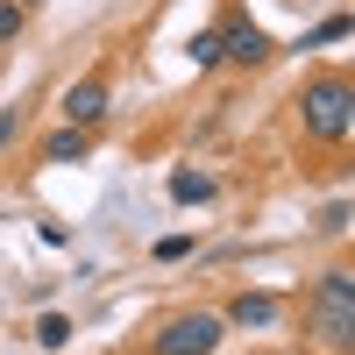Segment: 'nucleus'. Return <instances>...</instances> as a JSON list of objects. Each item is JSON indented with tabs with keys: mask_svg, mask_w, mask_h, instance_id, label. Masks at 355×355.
Returning <instances> with one entry per match:
<instances>
[{
	"mask_svg": "<svg viewBox=\"0 0 355 355\" xmlns=\"http://www.w3.org/2000/svg\"><path fill=\"white\" fill-rule=\"evenodd\" d=\"M306 327H313L320 348H334V355L355 348V270H348V263H334V270L313 284V299H306Z\"/></svg>",
	"mask_w": 355,
	"mask_h": 355,
	"instance_id": "f257e3e1",
	"label": "nucleus"
},
{
	"mask_svg": "<svg viewBox=\"0 0 355 355\" xmlns=\"http://www.w3.org/2000/svg\"><path fill=\"white\" fill-rule=\"evenodd\" d=\"M299 121H306L313 142H348V128H355V85L341 71H320L299 93Z\"/></svg>",
	"mask_w": 355,
	"mask_h": 355,
	"instance_id": "f03ea898",
	"label": "nucleus"
},
{
	"mask_svg": "<svg viewBox=\"0 0 355 355\" xmlns=\"http://www.w3.org/2000/svg\"><path fill=\"white\" fill-rule=\"evenodd\" d=\"M220 334H227V320H220V313H178L171 327L150 341V355H214Z\"/></svg>",
	"mask_w": 355,
	"mask_h": 355,
	"instance_id": "7ed1b4c3",
	"label": "nucleus"
},
{
	"mask_svg": "<svg viewBox=\"0 0 355 355\" xmlns=\"http://www.w3.org/2000/svg\"><path fill=\"white\" fill-rule=\"evenodd\" d=\"M263 57H270V36L234 8V15L220 21V64H263Z\"/></svg>",
	"mask_w": 355,
	"mask_h": 355,
	"instance_id": "20e7f679",
	"label": "nucleus"
},
{
	"mask_svg": "<svg viewBox=\"0 0 355 355\" xmlns=\"http://www.w3.org/2000/svg\"><path fill=\"white\" fill-rule=\"evenodd\" d=\"M227 327H242V334H270L277 320H284V299L277 291H242V299H227Z\"/></svg>",
	"mask_w": 355,
	"mask_h": 355,
	"instance_id": "39448f33",
	"label": "nucleus"
},
{
	"mask_svg": "<svg viewBox=\"0 0 355 355\" xmlns=\"http://www.w3.org/2000/svg\"><path fill=\"white\" fill-rule=\"evenodd\" d=\"M57 114H64L71 128H100V114H107V78H71L64 93H57Z\"/></svg>",
	"mask_w": 355,
	"mask_h": 355,
	"instance_id": "423d86ee",
	"label": "nucleus"
},
{
	"mask_svg": "<svg viewBox=\"0 0 355 355\" xmlns=\"http://www.w3.org/2000/svg\"><path fill=\"white\" fill-rule=\"evenodd\" d=\"M85 150H93V128H57L50 142H43V164H85Z\"/></svg>",
	"mask_w": 355,
	"mask_h": 355,
	"instance_id": "0eeeda50",
	"label": "nucleus"
},
{
	"mask_svg": "<svg viewBox=\"0 0 355 355\" xmlns=\"http://www.w3.org/2000/svg\"><path fill=\"white\" fill-rule=\"evenodd\" d=\"M171 199L178 206H206V199H214V178H206V171H171Z\"/></svg>",
	"mask_w": 355,
	"mask_h": 355,
	"instance_id": "6e6552de",
	"label": "nucleus"
},
{
	"mask_svg": "<svg viewBox=\"0 0 355 355\" xmlns=\"http://www.w3.org/2000/svg\"><path fill=\"white\" fill-rule=\"evenodd\" d=\"M185 57H192V71H214L220 64V28H199V36L185 43Z\"/></svg>",
	"mask_w": 355,
	"mask_h": 355,
	"instance_id": "1a4fd4ad",
	"label": "nucleus"
},
{
	"mask_svg": "<svg viewBox=\"0 0 355 355\" xmlns=\"http://www.w3.org/2000/svg\"><path fill=\"white\" fill-rule=\"evenodd\" d=\"M36 341H43V348H64V341H71V320H64V313H43V320H36Z\"/></svg>",
	"mask_w": 355,
	"mask_h": 355,
	"instance_id": "9d476101",
	"label": "nucleus"
},
{
	"mask_svg": "<svg viewBox=\"0 0 355 355\" xmlns=\"http://www.w3.org/2000/svg\"><path fill=\"white\" fill-rule=\"evenodd\" d=\"M341 36H348V15H327L320 28H306V43H299V50H320V43H341Z\"/></svg>",
	"mask_w": 355,
	"mask_h": 355,
	"instance_id": "9b49d317",
	"label": "nucleus"
},
{
	"mask_svg": "<svg viewBox=\"0 0 355 355\" xmlns=\"http://www.w3.org/2000/svg\"><path fill=\"white\" fill-rule=\"evenodd\" d=\"M192 256V234H164V242H157V263H185Z\"/></svg>",
	"mask_w": 355,
	"mask_h": 355,
	"instance_id": "f8f14e48",
	"label": "nucleus"
},
{
	"mask_svg": "<svg viewBox=\"0 0 355 355\" xmlns=\"http://www.w3.org/2000/svg\"><path fill=\"white\" fill-rule=\"evenodd\" d=\"M21 36V0H0V43Z\"/></svg>",
	"mask_w": 355,
	"mask_h": 355,
	"instance_id": "ddd939ff",
	"label": "nucleus"
},
{
	"mask_svg": "<svg viewBox=\"0 0 355 355\" xmlns=\"http://www.w3.org/2000/svg\"><path fill=\"white\" fill-rule=\"evenodd\" d=\"M15 128H21V107H0V150L15 142Z\"/></svg>",
	"mask_w": 355,
	"mask_h": 355,
	"instance_id": "4468645a",
	"label": "nucleus"
}]
</instances>
